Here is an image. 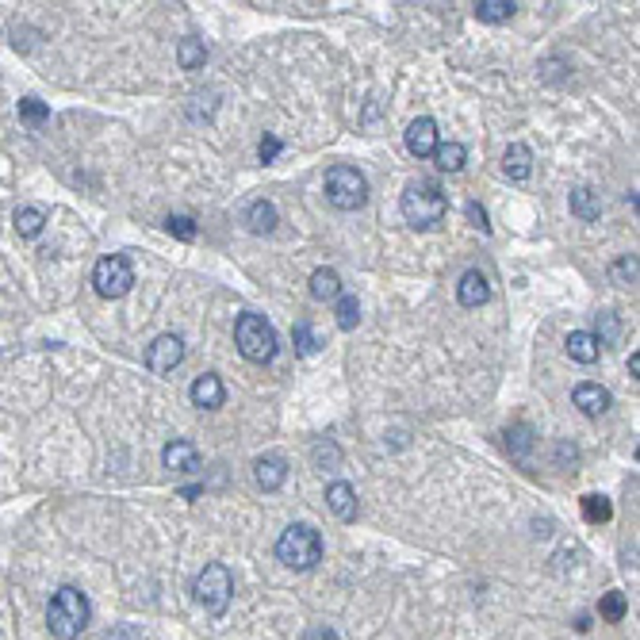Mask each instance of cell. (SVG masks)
I'll list each match as a JSON object with an SVG mask.
<instances>
[{
	"instance_id": "cell-1",
	"label": "cell",
	"mask_w": 640,
	"mask_h": 640,
	"mask_svg": "<svg viewBox=\"0 0 640 640\" xmlns=\"http://www.w3.org/2000/svg\"><path fill=\"white\" fill-rule=\"evenodd\" d=\"M89 598L77 587H58L51 606H46V626H51L54 640H77L89 626Z\"/></svg>"
},
{
	"instance_id": "cell-2",
	"label": "cell",
	"mask_w": 640,
	"mask_h": 640,
	"mask_svg": "<svg viewBox=\"0 0 640 640\" xmlns=\"http://www.w3.org/2000/svg\"><path fill=\"white\" fill-rule=\"evenodd\" d=\"M399 212L414 231H434L449 212V200H445L438 181H410L403 200H399Z\"/></svg>"
},
{
	"instance_id": "cell-3",
	"label": "cell",
	"mask_w": 640,
	"mask_h": 640,
	"mask_svg": "<svg viewBox=\"0 0 640 640\" xmlns=\"http://www.w3.org/2000/svg\"><path fill=\"white\" fill-rule=\"evenodd\" d=\"M277 560L292 571H311L323 560V537L315 525H287L277 541Z\"/></svg>"
},
{
	"instance_id": "cell-4",
	"label": "cell",
	"mask_w": 640,
	"mask_h": 640,
	"mask_svg": "<svg viewBox=\"0 0 640 640\" xmlns=\"http://www.w3.org/2000/svg\"><path fill=\"white\" fill-rule=\"evenodd\" d=\"M234 345L246 361L268 364L277 357V330L265 323V315H242L234 323Z\"/></svg>"
},
{
	"instance_id": "cell-5",
	"label": "cell",
	"mask_w": 640,
	"mask_h": 640,
	"mask_svg": "<svg viewBox=\"0 0 640 640\" xmlns=\"http://www.w3.org/2000/svg\"><path fill=\"white\" fill-rule=\"evenodd\" d=\"M192 595H196V602L203 606L207 614H227V606L234 598V575L227 564H207L200 575H196V583H192Z\"/></svg>"
},
{
	"instance_id": "cell-6",
	"label": "cell",
	"mask_w": 640,
	"mask_h": 640,
	"mask_svg": "<svg viewBox=\"0 0 640 640\" xmlns=\"http://www.w3.org/2000/svg\"><path fill=\"white\" fill-rule=\"evenodd\" d=\"M326 200L338 207V212H357L368 200V181L364 173L353 165H334L326 173Z\"/></svg>"
},
{
	"instance_id": "cell-7",
	"label": "cell",
	"mask_w": 640,
	"mask_h": 640,
	"mask_svg": "<svg viewBox=\"0 0 640 640\" xmlns=\"http://www.w3.org/2000/svg\"><path fill=\"white\" fill-rule=\"evenodd\" d=\"M92 284H96V292H100L104 299H123L127 292H131V284H135V268H131V261H127L123 253H108V258L96 261Z\"/></svg>"
},
{
	"instance_id": "cell-8",
	"label": "cell",
	"mask_w": 640,
	"mask_h": 640,
	"mask_svg": "<svg viewBox=\"0 0 640 640\" xmlns=\"http://www.w3.org/2000/svg\"><path fill=\"white\" fill-rule=\"evenodd\" d=\"M181 361H184V338L181 334H162V338H154L150 349H146V368L154 376H169Z\"/></svg>"
},
{
	"instance_id": "cell-9",
	"label": "cell",
	"mask_w": 640,
	"mask_h": 640,
	"mask_svg": "<svg viewBox=\"0 0 640 640\" xmlns=\"http://www.w3.org/2000/svg\"><path fill=\"white\" fill-rule=\"evenodd\" d=\"M441 146V135H438V123L429 116H419L410 127H407V150L419 157V162H426V157H434Z\"/></svg>"
},
{
	"instance_id": "cell-10",
	"label": "cell",
	"mask_w": 640,
	"mask_h": 640,
	"mask_svg": "<svg viewBox=\"0 0 640 640\" xmlns=\"http://www.w3.org/2000/svg\"><path fill=\"white\" fill-rule=\"evenodd\" d=\"M188 395H192V407H200V410H219L222 403H227V388H222V380L215 372H203V376L192 380Z\"/></svg>"
},
{
	"instance_id": "cell-11",
	"label": "cell",
	"mask_w": 640,
	"mask_h": 640,
	"mask_svg": "<svg viewBox=\"0 0 640 640\" xmlns=\"http://www.w3.org/2000/svg\"><path fill=\"white\" fill-rule=\"evenodd\" d=\"M162 464L169 472H181V475H192V472H200V449L192 441H184V438H177V441H169L165 449H162Z\"/></svg>"
},
{
	"instance_id": "cell-12",
	"label": "cell",
	"mask_w": 640,
	"mask_h": 640,
	"mask_svg": "<svg viewBox=\"0 0 640 640\" xmlns=\"http://www.w3.org/2000/svg\"><path fill=\"white\" fill-rule=\"evenodd\" d=\"M503 173L514 184H525L533 177V150L525 146V142H510L506 154H503Z\"/></svg>"
},
{
	"instance_id": "cell-13",
	"label": "cell",
	"mask_w": 640,
	"mask_h": 640,
	"mask_svg": "<svg viewBox=\"0 0 640 640\" xmlns=\"http://www.w3.org/2000/svg\"><path fill=\"white\" fill-rule=\"evenodd\" d=\"M326 506L334 510V518L353 522V518H357V491H353V484H345V479H334V484L326 487Z\"/></svg>"
},
{
	"instance_id": "cell-14",
	"label": "cell",
	"mask_w": 640,
	"mask_h": 640,
	"mask_svg": "<svg viewBox=\"0 0 640 640\" xmlns=\"http://www.w3.org/2000/svg\"><path fill=\"white\" fill-rule=\"evenodd\" d=\"M456 299L464 303V307H484V303L491 299L487 277L479 273V268H468V273L460 277V284H456Z\"/></svg>"
},
{
	"instance_id": "cell-15",
	"label": "cell",
	"mask_w": 640,
	"mask_h": 640,
	"mask_svg": "<svg viewBox=\"0 0 640 640\" xmlns=\"http://www.w3.org/2000/svg\"><path fill=\"white\" fill-rule=\"evenodd\" d=\"M575 399V407H579L587 419H598V414L610 410V391L602 388V383H579V388L571 391Z\"/></svg>"
},
{
	"instance_id": "cell-16",
	"label": "cell",
	"mask_w": 640,
	"mask_h": 640,
	"mask_svg": "<svg viewBox=\"0 0 640 640\" xmlns=\"http://www.w3.org/2000/svg\"><path fill=\"white\" fill-rule=\"evenodd\" d=\"M242 222H246L249 234H273L277 222H280V212H277V203H268V200H253V203L246 207Z\"/></svg>"
},
{
	"instance_id": "cell-17",
	"label": "cell",
	"mask_w": 640,
	"mask_h": 640,
	"mask_svg": "<svg viewBox=\"0 0 640 640\" xmlns=\"http://www.w3.org/2000/svg\"><path fill=\"white\" fill-rule=\"evenodd\" d=\"M253 479H258L261 491H280L284 479H287L284 456H258V460H253Z\"/></svg>"
},
{
	"instance_id": "cell-18",
	"label": "cell",
	"mask_w": 640,
	"mask_h": 640,
	"mask_svg": "<svg viewBox=\"0 0 640 640\" xmlns=\"http://www.w3.org/2000/svg\"><path fill=\"white\" fill-rule=\"evenodd\" d=\"M564 349H568V357L579 361V364H595L602 357V345L595 342V334H590V330H571L564 338Z\"/></svg>"
},
{
	"instance_id": "cell-19",
	"label": "cell",
	"mask_w": 640,
	"mask_h": 640,
	"mask_svg": "<svg viewBox=\"0 0 640 640\" xmlns=\"http://www.w3.org/2000/svg\"><path fill=\"white\" fill-rule=\"evenodd\" d=\"M568 203H571V215H575V219H583V222H595V219L602 215V196H598L595 188H587V184L571 188Z\"/></svg>"
},
{
	"instance_id": "cell-20",
	"label": "cell",
	"mask_w": 640,
	"mask_h": 640,
	"mask_svg": "<svg viewBox=\"0 0 640 640\" xmlns=\"http://www.w3.org/2000/svg\"><path fill=\"white\" fill-rule=\"evenodd\" d=\"M12 222H15V234H20V238H39L42 227H46V212L35 207V203H27V207H20V212L12 215Z\"/></svg>"
},
{
	"instance_id": "cell-21",
	"label": "cell",
	"mask_w": 640,
	"mask_h": 640,
	"mask_svg": "<svg viewBox=\"0 0 640 640\" xmlns=\"http://www.w3.org/2000/svg\"><path fill=\"white\" fill-rule=\"evenodd\" d=\"M177 61H181V70H188V73L203 70V61H207V46H203V39H196V35L181 39V42H177Z\"/></svg>"
},
{
	"instance_id": "cell-22",
	"label": "cell",
	"mask_w": 640,
	"mask_h": 640,
	"mask_svg": "<svg viewBox=\"0 0 640 640\" xmlns=\"http://www.w3.org/2000/svg\"><path fill=\"white\" fill-rule=\"evenodd\" d=\"M311 296L315 299H338L342 296V277L334 273V268H315L311 273Z\"/></svg>"
},
{
	"instance_id": "cell-23",
	"label": "cell",
	"mask_w": 640,
	"mask_h": 640,
	"mask_svg": "<svg viewBox=\"0 0 640 640\" xmlns=\"http://www.w3.org/2000/svg\"><path fill=\"white\" fill-rule=\"evenodd\" d=\"M533 445H537V438H533V429L525 426V422H518V426H510V429H506V453L514 456V460H525V456H530Z\"/></svg>"
},
{
	"instance_id": "cell-24",
	"label": "cell",
	"mask_w": 640,
	"mask_h": 640,
	"mask_svg": "<svg viewBox=\"0 0 640 640\" xmlns=\"http://www.w3.org/2000/svg\"><path fill=\"white\" fill-rule=\"evenodd\" d=\"M514 0H479L475 5V20L479 24H506L514 15Z\"/></svg>"
},
{
	"instance_id": "cell-25",
	"label": "cell",
	"mask_w": 640,
	"mask_h": 640,
	"mask_svg": "<svg viewBox=\"0 0 640 640\" xmlns=\"http://www.w3.org/2000/svg\"><path fill=\"white\" fill-rule=\"evenodd\" d=\"M434 157H438V169L441 173H460L464 162H468V150H464L460 142H441Z\"/></svg>"
},
{
	"instance_id": "cell-26",
	"label": "cell",
	"mask_w": 640,
	"mask_h": 640,
	"mask_svg": "<svg viewBox=\"0 0 640 640\" xmlns=\"http://www.w3.org/2000/svg\"><path fill=\"white\" fill-rule=\"evenodd\" d=\"M292 338H296V349H299V353L303 357H315L318 353V349H323L326 342L323 338H318V330L307 323V318H303V323H296V330H292Z\"/></svg>"
},
{
	"instance_id": "cell-27",
	"label": "cell",
	"mask_w": 640,
	"mask_h": 640,
	"mask_svg": "<svg viewBox=\"0 0 640 640\" xmlns=\"http://www.w3.org/2000/svg\"><path fill=\"white\" fill-rule=\"evenodd\" d=\"M583 518L590 525H602V522H610L614 518V506L606 494H583Z\"/></svg>"
},
{
	"instance_id": "cell-28",
	"label": "cell",
	"mask_w": 640,
	"mask_h": 640,
	"mask_svg": "<svg viewBox=\"0 0 640 640\" xmlns=\"http://www.w3.org/2000/svg\"><path fill=\"white\" fill-rule=\"evenodd\" d=\"M626 610H629V602H626V595H621V590H606L602 602H598L602 621H621V617H626Z\"/></svg>"
},
{
	"instance_id": "cell-29",
	"label": "cell",
	"mask_w": 640,
	"mask_h": 640,
	"mask_svg": "<svg viewBox=\"0 0 640 640\" xmlns=\"http://www.w3.org/2000/svg\"><path fill=\"white\" fill-rule=\"evenodd\" d=\"M357 323H361V303H357V296H338V326L342 330H357Z\"/></svg>"
},
{
	"instance_id": "cell-30",
	"label": "cell",
	"mask_w": 640,
	"mask_h": 640,
	"mask_svg": "<svg viewBox=\"0 0 640 640\" xmlns=\"http://www.w3.org/2000/svg\"><path fill=\"white\" fill-rule=\"evenodd\" d=\"M610 280L621 284V287L636 284V258H633V253H626V258H617V261L610 265Z\"/></svg>"
},
{
	"instance_id": "cell-31",
	"label": "cell",
	"mask_w": 640,
	"mask_h": 640,
	"mask_svg": "<svg viewBox=\"0 0 640 640\" xmlns=\"http://www.w3.org/2000/svg\"><path fill=\"white\" fill-rule=\"evenodd\" d=\"M617 334H621L617 315H614V311H602V315H598V334H595V342H598V345H614Z\"/></svg>"
},
{
	"instance_id": "cell-32",
	"label": "cell",
	"mask_w": 640,
	"mask_h": 640,
	"mask_svg": "<svg viewBox=\"0 0 640 640\" xmlns=\"http://www.w3.org/2000/svg\"><path fill=\"white\" fill-rule=\"evenodd\" d=\"M20 119H27V123H46V119H51V108H46L42 100H35V96H24V100H20Z\"/></svg>"
},
{
	"instance_id": "cell-33",
	"label": "cell",
	"mask_w": 640,
	"mask_h": 640,
	"mask_svg": "<svg viewBox=\"0 0 640 640\" xmlns=\"http://www.w3.org/2000/svg\"><path fill=\"white\" fill-rule=\"evenodd\" d=\"M165 231L173 238H181V242H192V238H196V222H192L188 215H169L165 219Z\"/></svg>"
},
{
	"instance_id": "cell-34",
	"label": "cell",
	"mask_w": 640,
	"mask_h": 640,
	"mask_svg": "<svg viewBox=\"0 0 640 640\" xmlns=\"http://www.w3.org/2000/svg\"><path fill=\"white\" fill-rule=\"evenodd\" d=\"M280 150H284V142H280L277 135H265V138L258 142V157H261L265 165H268V162H277V157H280Z\"/></svg>"
},
{
	"instance_id": "cell-35",
	"label": "cell",
	"mask_w": 640,
	"mask_h": 640,
	"mask_svg": "<svg viewBox=\"0 0 640 640\" xmlns=\"http://www.w3.org/2000/svg\"><path fill=\"white\" fill-rule=\"evenodd\" d=\"M464 212H468V222H472V227H475V231H484V234H491V222H487V212H484V207H479L475 200H472L468 207H464Z\"/></svg>"
},
{
	"instance_id": "cell-36",
	"label": "cell",
	"mask_w": 640,
	"mask_h": 640,
	"mask_svg": "<svg viewBox=\"0 0 640 640\" xmlns=\"http://www.w3.org/2000/svg\"><path fill=\"white\" fill-rule=\"evenodd\" d=\"M338 456H342V453H338V445H330V441H326V445H323V441L315 445V460H318V464H323V460L338 464Z\"/></svg>"
},
{
	"instance_id": "cell-37",
	"label": "cell",
	"mask_w": 640,
	"mask_h": 640,
	"mask_svg": "<svg viewBox=\"0 0 640 640\" xmlns=\"http://www.w3.org/2000/svg\"><path fill=\"white\" fill-rule=\"evenodd\" d=\"M104 640H142V633L135 626H116V629H108Z\"/></svg>"
},
{
	"instance_id": "cell-38",
	"label": "cell",
	"mask_w": 640,
	"mask_h": 640,
	"mask_svg": "<svg viewBox=\"0 0 640 640\" xmlns=\"http://www.w3.org/2000/svg\"><path fill=\"white\" fill-rule=\"evenodd\" d=\"M303 640H338V629H330V626H311L307 633H303Z\"/></svg>"
},
{
	"instance_id": "cell-39",
	"label": "cell",
	"mask_w": 640,
	"mask_h": 640,
	"mask_svg": "<svg viewBox=\"0 0 640 640\" xmlns=\"http://www.w3.org/2000/svg\"><path fill=\"white\" fill-rule=\"evenodd\" d=\"M629 372H633V376H640V353H633V357H629Z\"/></svg>"
}]
</instances>
